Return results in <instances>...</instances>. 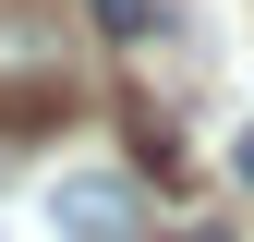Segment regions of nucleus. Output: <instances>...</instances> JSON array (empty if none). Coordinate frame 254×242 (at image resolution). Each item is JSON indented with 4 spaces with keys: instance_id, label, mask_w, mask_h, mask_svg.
I'll list each match as a JSON object with an SVG mask.
<instances>
[{
    "instance_id": "obj_1",
    "label": "nucleus",
    "mask_w": 254,
    "mask_h": 242,
    "mask_svg": "<svg viewBox=\"0 0 254 242\" xmlns=\"http://www.w3.org/2000/svg\"><path fill=\"white\" fill-rule=\"evenodd\" d=\"M49 218L73 230V242H133V194H121V182H61Z\"/></svg>"
},
{
    "instance_id": "obj_2",
    "label": "nucleus",
    "mask_w": 254,
    "mask_h": 242,
    "mask_svg": "<svg viewBox=\"0 0 254 242\" xmlns=\"http://www.w3.org/2000/svg\"><path fill=\"white\" fill-rule=\"evenodd\" d=\"M97 24H109V37H145V24H157V0H97Z\"/></svg>"
},
{
    "instance_id": "obj_3",
    "label": "nucleus",
    "mask_w": 254,
    "mask_h": 242,
    "mask_svg": "<svg viewBox=\"0 0 254 242\" xmlns=\"http://www.w3.org/2000/svg\"><path fill=\"white\" fill-rule=\"evenodd\" d=\"M242 182H254V133H242Z\"/></svg>"
}]
</instances>
